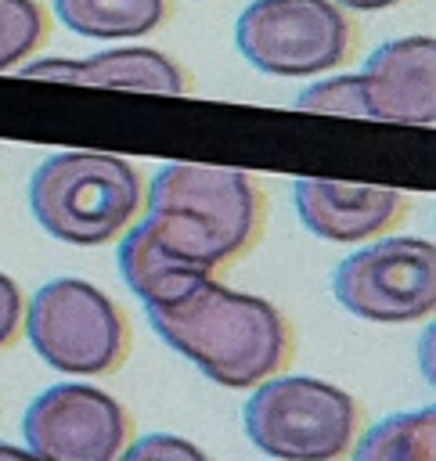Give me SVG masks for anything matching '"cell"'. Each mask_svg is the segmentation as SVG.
<instances>
[{
    "label": "cell",
    "instance_id": "obj_13",
    "mask_svg": "<svg viewBox=\"0 0 436 461\" xmlns=\"http://www.w3.org/2000/svg\"><path fill=\"white\" fill-rule=\"evenodd\" d=\"M436 414L432 407L389 414L375 421L360 439H353L350 461H432Z\"/></svg>",
    "mask_w": 436,
    "mask_h": 461
},
{
    "label": "cell",
    "instance_id": "obj_4",
    "mask_svg": "<svg viewBox=\"0 0 436 461\" xmlns=\"http://www.w3.org/2000/svg\"><path fill=\"white\" fill-rule=\"evenodd\" d=\"M245 436L281 461H342L360 429V403L321 378L281 375L256 385L241 407Z\"/></svg>",
    "mask_w": 436,
    "mask_h": 461
},
{
    "label": "cell",
    "instance_id": "obj_8",
    "mask_svg": "<svg viewBox=\"0 0 436 461\" xmlns=\"http://www.w3.org/2000/svg\"><path fill=\"white\" fill-rule=\"evenodd\" d=\"M130 432V411L86 382L43 389L22 418L25 450L36 461H119Z\"/></svg>",
    "mask_w": 436,
    "mask_h": 461
},
{
    "label": "cell",
    "instance_id": "obj_19",
    "mask_svg": "<svg viewBox=\"0 0 436 461\" xmlns=\"http://www.w3.org/2000/svg\"><path fill=\"white\" fill-rule=\"evenodd\" d=\"M0 461H36L25 447H14V443H0Z\"/></svg>",
    "mask_w": 436,
    "mask_h": 461
},
{
    "label": "cell",
    "instance_id": "obj_2",
    "mask_svg": "<svg viewBox=\"0 0 436 461\" xmlns=\"http://www.w3.org/2000/svg\"><path fill=\"white\" fill-rule=\"evenodd\" d=\"M148 321L169 349L227 389H256L295 357L292 321L270 299L234 292L216 277L148 306Z\"/></svg>",
    "mask_w": 436,
    "mask_h": 461
},
{
    "label": "cell",
    "instance_id": "obj_16",
    "mask_svg": "<svg viewBox=\"0 0 436 461\" xmlns=\"http://www.w3.org/2000/svg\"><path fill=\"white\" fill-rule=\"evenodd\" d=\"M119 461H209L202 447H195L184 436L173 432H148L133 443H126V450L119 454Z\"/></svg>",
    "mask_w": 436,
    "mask_h": 461
},
{
    "label": "cell",
    "instance_id": "obj_18",
    "mask_svg": "<svg viewBox=\"0 0 436 461\" xmlns=\"http://www.w3.org/2000/svg\"><path fill=\"white\" fill-rule=\"evenodd\" d=\"M335 4L346 11H386V7H396L404 0H335Z\"/></svg>",
    "mask_w": 436,
    "mask_h": 461
},
{
    "label": "cell",
    "instance_id": "obj_6",
    "mask_svg": "<svg viewBox=\"0 0 436 461\" xmlns=\"http://www.w3.org/2000/svg\"><path fill=\"white\" fill-rule=\"evenodd\" d=\"M241 58L267 76H321L353 58L360 25L335 0H252L234 25Z\"/></svg>",
    "mask_w": 436,
    "mask_h": 461
},
{
    "label": "cell",
    "instance_id": "obj_3",
    "mask_svg": "<svg viewBox=\"0 0 436 461\" xmlns=\"http://www.w3.org/2000/svg\"><path fill=\"white\" fill-rule=\"evenodd\" d=\"M144 176L133 162L104 151L47 155L29 176L36 223L68 245H108L123 238L144 209Z\"/></svg>",
    "mask_w": 436,
    "mask_h": 461
},
{
    "label": "cell",
    "instance_id": "obj_10",
    "mask_svg": "<svg viewBox=\"0 0 436 461\" xmlns=\"http://www.w3.org/2000/svg\"><path fill=\"white\" fill-rule=\"evenodd\" d=\"M368 119L432 126L436 122V43L432 36H404L382 43L364 72Z\"/></svg>",
    "mask_w": 436,
    "mask_h": 461
},
{
    "label": "cell",
    "instance_id": "obj_5",
    "mask_svg": "<svg viewBox=\"0 0 436 461\" xmlns=\"http://www.w3.org/2000/svg\"><path fill=\"white\" fill-rule=\"evenodd\" d=\"M32 349L65 375H112L130 353L126 310L83 277H54L25 306Z\"/></svg>",
    "mask_w": 436,
    "mask_h": 461
},
{
    "label": "cell",
    "instance_id": "obj_15",
    "mask_svg": "<svg viewBox=\"0 0 436 461\" xmlns=\"http://www.w3.org/2000/svg\"><path fill=\"white\" fill-rule=\"evenodd\" d=\"M295 108L328 112V115H353V119H368V94H364V79H360V72L321 79V83L306 86V90L295 97Z\"/></svg>",
    "mask_w": 436,
    "mask_h": 461
},
{
    "label": "cell",
    "instance_id": "obj_1",
    "mask_svg": "<svg viewBox=\"0 0 436 461\" xmlns=\"http://www.w3.org/2000/svg\"><path fill=\"white\" fill-rule=\"evenodd\" d=\"M144 220L119 238V270L144 306L245 259L267 227V194L241 169L169 162L144 194Z\"/></svg>",
    "mask_w": 436,
    "mask_h": 461
},
{
    "label": "cell",
    "instance_id": "obj_14",
    "mask_svg": "<svg viewBox=\"0 0 436 461\" xmlns=\"http://www.w3.org/2000/svg\"><path fill=\"white\" fill-rule=\"evenodd\" d=\"M50 36V18L40 0H0V72L32 58Z\"/></svg>",
    "mask_w": 436,
    "mask_h": 461
},
{
    "label": "cell",
    "instance_id": "obj_11",
    "mask_svg": "<svg viewBox=\"0 0 436 461\" xmlns=\"http://www.w3.org/2000/svg\"><path fill=\"white\" fill-rule=\"evenodd\" d=\"M22 76L144 90V94H184L187 90L184 65L155 47H115V50H97L86 58H40V61H29Z\"/></svg>",
    "mask_w": 436,
    "mask_h": 461
},
{
    "label": "cell",
    "instance_id": "obj_12",
    "mask_svg": "<svg viewBox=\"0 0 436 461\" xmlns=\"http://www.w3.org/2000/svg\"><path fill=\"white\" fill-rule=\"evenodd\" d=\"M58 22L86 40H133L162 29L173 0H54Z\"/></svg>",
    "mask_w": 436,
    "mask_h": 461
},
{
    "label": "cell",
    "instance_id": "obj_17",
    "mask_svg": "<svg viewBox=\"0 0 436 461\" xmlns=\"http://www.w3.org/2000/svg\"><path fill=\"white\" fill-rule=\"evenodd\" d=\"M25 324V295L14 277L0 274V349L14 346Z\"/></svg>",
    "mask_w": 436,
    "mask_h": 461
},
{
    "label": "cell",
    "instance_id": "obj_7",
    "mask_svg": "<svg viewBox=\"0 0 436 461\" xmlns=\"http://www.w3.org/2000/svg\"><path fill=\"white\" fill-rule=\"evenodd\" d=\"M342 310L375 324L425 321L436 303V252L425 238H375L332 274Z\"/></svg>",
    "mask_w": 436,
    "mask_h": 461
},
{
    "label": "cell",
    "instance_id": "obj_9",
    "mask_svg": "<svg viewBox=\"0 0 436 461\" xmlns=\"http://www.w3.org/2000/svg\"><path fill=\"white\" fill-rule=\"evenodd\" d=\"M295 209L313 238L353 245L396 230L411 212V198L396 187L303 176L295 180Z\"/></svg>",
    "mask_w": 436,
    "mask_h": 461
}]
</instances>
